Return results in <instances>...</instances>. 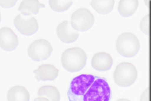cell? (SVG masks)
Wrapping results in <instances>:
<instances>
[{
	"mask_svg": "<svg viewBox=\"0 0 151 101\" xmlns=\"http://www.w3.org/2000/svg\"><path fill=\"white\" fill-rule=\"evenodd\" d=\"M67 95L69 101H110L111 91L105 77L82 74L73 79Z\"/></svg>",
	"mask_w": 151,
	"mask_h": 101,
	"instance_id": "6da1fadb",
	"label": "cell"
},
{
	"mask_svg": "<svg viewBox=\"0 0 151 101\" xmlns=\"http://www.w3.org/2000/svg\"><path fill=\"white\" fill-rule=\"evenodd\" d=\"M87 56L85 52L79 47H73L63 52L61 61L63 67L70 73L79 71L85 66Z\"/></svg>",
	"mask_w": 151,
	"mask_h": 101,
	"instance_id": "7a4b0ae2",
	"label": "cell"
},
{
	"mask_svg": "<svg viewBox=\"0 0 151 101\" xmlns=\"http://www.w3.org/2000/svg\"><path fill=\"white\" fill-rule=\"evenodd\" d=\"M116 47L118 53L125 57H131L137 53L140 48L139 41L134 34L128 32L120 35L117 38Z\"/></svg>",
	"mask_w": 151,
	"mask_h": 101,
	"instance_id": "3957f363",
	"label": "cell"
},
{
	"mask_svg": "<svg viewBox=\"0 0 151 101\" xmlns=\"http://www.w3.org/2000/svg\"><path fill=\"white\" fill-rule=\"evenodd\" d=\"M137 76L135 67L129 62L119 63L116 67L113 74L115 82L117 85L122 87H127L132 85L136 80Z\"/></svg>",
	"mask_w": 151,
	"mask_h": 101,
	"instance_id": "277c9868",
	"label": "cell"
},
{
	"mask_svg": "<svg viewBox=\"0 0 151 101\" xmlns=\"http://www.w3.org/2000/svg\"><path fill=\"white\" fill-rule=\"evenodd\" d=\"M52 51L50 43L43 39L34 41L29 45L27 50L29 56L35 61L47 60L50 56Z\"/></svg>",
	"mask_w": 151,
	"mask_h": 101,
	"instance_id": "5b68a950",
	"label": "cell"
},
{
	"mask_svg": "<svg viewBox=\"0 0 151 101\" xmlns=\"http://www.w3.org/2000/svg\"><path fill=\"white\" fill-rule=\"evenodd\" d=\"M71 22L77 30L85 31L92 27L94 22L92 13L88 9L82 8L74 12L71 17Z\"/></svg>",
	"mask_w": 151,
	"mask_h": 101,
	"instance_id": "8992f818",
	"label": "cell"
},
{
	"mask_svg": "<svg viewBox=\"0 0 151 101\" xmlns=\"http://www.w3.org/2000/svg\"><path fill=\"white\" fill-rule=\"evenodd\" d=\"M14 24L21 33L26 36L35 34L38 29L37 20L31 15H26L22 13L18 15L14 19Z\"/></svg>",
	"mask_w": 151,
	"mask_h": 101,
	"instance_id": "52a82bcc",
	"label": "cell"
},
{
	"mask_svg": "<svg viewBox=\"0 0 151 101\" xmlns=\"http://www.w3.org/2000/svg\"><path fill=\"white\" fill-rule=\"evenodd\" d=\"M56 32L60 40L67 43L75 42L79 36L78 30L73 27L71 22L68 21H64L58 25Z\"/></svg>",
	"mask_w": 151,
	"mask_h": 101,
	"instance_id": "ba28073f",
	"label": "cell"
},
{
	"mask_svg": "<svg viewBox=\"0 0 151 101\" xmlns=\"http://www.w3.org/2000/svg\"><path fill=\"white\" fill-rule=\"evenodd\" d=\"M18 45L17 36L10 28L3 27L0 30V46L4 50L10 51L15 49Z\"/></svg>",
	"mask_w": 151,
	"mask_h": 101,
	"instance_id": "9c48e42d",
	"label": "cell"
},
{
	"mask_svg": "<svg viewBox=\"0 0 151 101\" xmlns=\"http://www.w3.org/2000/svg\"><path fill=\"white\" fill-rule=\"evenodd\" d=\"M113 63L111 56L105 52H99L92 57L91 65L94 69L100 71H105L109 70Z\"/></svg>",
	"mask_w": 151,
	"mask_h": 101,
	"instance_id": "30bf717a",
	"label": "cell"
},
{
	"mask_svg": "<svg viewBox=\"0 0 151 101\" xmlns=\"http://www.w3.org/2000/svg\"><path fill=\"white\" fill-rule=\"evenodd\" d=\"M59 70L54 66L51 64H42L34 70L33 73L35 74V77L39 82L54 81L58 75Z\"/></svg>",
	"mask_w": 151,
	"mask_h": 101,
	"instance_id": "8fae6325",
	"label": "cell"
},
{
	"mask_svg": "<svg viewBox=\"0 0 151 101\" xmlns=\"http://www.w3.org/2000/svg\"><path fill=\"white\" fill-rule=\"evenodd\" d=\"M45 7L43 4L40 3L37 0H24L20 4L18 10L24 15H36L38 13L40 8Z\"/></svg>",
	"mask_w": 151,
	"mask_h": 101,
	"instance_id": "7c38bea8",
	"label": "cell"
},
{
	"mask_svg": "<svg viewBox=\"0 0 151 101\" xmlns=\"http://www.w3.org/2000/svg\"><path fill=\"white\" fill-rule=\"evenodd\" d=\"M8 101H29L30 95L23 87L16 86L11 88L7 94Z\"/></svg>",
	"mask_w": 151,
	"mask_h": 101,
	"instance_id": "4fadbf2b",
	"label": "cell"
},
{
	"mask_svg": "<svg viewBox=\"0 0 151 101\" xmlns=\"http://www.w3.org/2000/svg\"><path fill=\"white\" fill-rule=\"evenodd\" d=\"M138 6L137 0H121L119 3L118 10L122 16L128 17L134 14Z\"/></svg>",
	"mask_w": 151,
	"mask_h": 101,
	"instance_id": "5bb4252c",
	"label": "cell"
},
{
	"mask_svg": "<svg viewBox=\"0 0 151 101\" xmlns=\"http://www.w3.org/2000/svg\"><path fill=\"white\" fill-rule=\"evenodd\" d=\"M37 95L39 97H43L50 101H60V95L58 89L51 85L43 86L38 89Z\"/></svg>",
	"mask_w": 151,
	"mask_h": 101,
	"instance_id": "9a60e30c",
	"label": "cell"
},
{
	"mask_svg": "<svg viewBox=\"0 0 151 101\" xmlns=\"http://www.w3.org/2000/svg\"><path fill=\"white\" fill-rule=\"evenodd\" d=\"M114 3V0H92L91 5L98 13L105 14L110 12L113 9Z\"/></svg>",
	"mask_w": 151,
	"mask_h": 101,
	"instance_id": "2e32d148",
	"label": "cell"
},
{
	"mask_svg": "<svg viewBox=\"0 0 151 101\" xmlns=\"http://www.w3.org/2000/svg\"><path fill=\"white\" fill-rule=\"evenodd\" d=\"M73 3L71 0H50L49 4L51 9L53 10L61 12L68 10Z\"/></svg>",
	"mask_w": 151,
	"mask_h": 101,
	"instance_id": "e0dca14e",
	"label": "cell"
},
{
	"mask_svg": "<svg viewBox=\"0 0 151 101\" xmlns=\"http://www.w3.org/2000/svg\"><path fill=\"white\" fill-rule=\"evenodd\" d=\"M141 31L146 35H149L150 33V16L147 15L141 20L139 24Z\"/></svg>",
	"mask_w": 151,
	"mask_h": 101,
	"instance_id": "ac0fdd59",
	"label": "cell"
},
{
	"mask_svg": "<svg viewBox=\"0 0 151 101\" xmlns=\"http://www.w3.org/2000/svg\"><path fill=\"white\" fill-rule=\"evenodd\" d=\"M151 97V91L150 89H146L142 93L140 101H150Z\"/></svg>",
	"mask_w": 151,
	"mask_h": 101,
	"instance_id": "d6986e66",
	"label": "cell"
},
{
	"mask_svg": "<svg viewBox=\"0 0 151 101\" xmlns=\"http://www.w3.org/2000/svg\"><path fill=\"white\" fill-rule=\"evenodd\" d=\"M0 4L3 8H8L13 7L16 4V0H0Z\"/></svg>",
	"mask_w": 151,
	"mask_h": 101,
	"instance_id": "ffe728a7",
	"label": "cell"
},
{
	"mask_svg": "<svg viewBox=\"0 0 151 101\" xmlns=\"http://www.w3.org/2000/svg\"><path fill=\"white\" fill-rule=\"evenodd\" d=\"M34 101H50L46 98L43 97H38L35 98Z\"/></svg>",
	"mask_w": 151,
	"mask_h": 101,
	"instance_id": "44dd1931",
	"label": "cell"
},
{
	"mask_svg": "<svg viewBox=\"0 0 151 101\" xmlns=\"http://www.w3.org/2000/svg\"><path fill=\"white\" fill-rule=\"evenodd\" d=\"M116 101H130L129 100L126 99H124V98H122V99H118Z\"/></svg>",
	"mask_w": 151,
	"mask_h": 101,
	"instance_id": "7402d4cb",
	"label": "cell"
}]
</instances>
